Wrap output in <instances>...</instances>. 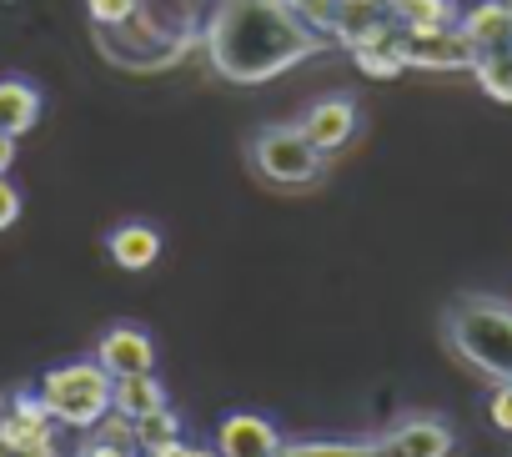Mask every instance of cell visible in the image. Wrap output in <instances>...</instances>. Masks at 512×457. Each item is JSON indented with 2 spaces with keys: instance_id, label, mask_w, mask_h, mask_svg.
<instances>
[{
  "instance_id": "277c9868",
  "label": "cell",
  "mask_w": 512,
  "mask_h": 457,
  "mask_svg": "<svg viewBox=\"0 0 512 457\" xmlns=\"http://www.w3.org/2000/svg\"><path fill=\"white\" fill-rule=\"evenodd\" d=\"M246 156H251V171L262 176L267 186H282V191H307L327 176V156L302 136L297 121H272V126H256L251 141H246Z\"/></svg>"
},
{
  "instance_id": "8fae6325",
  "label": "cell",
  "mask_w": 512,
  "mask_h": 457,
  "mask_svg": "<svg viewBox=\"0 0 512 457\" xmlns=\"http://www.w3.org/2000/svg\"><path fill=\"white\" fill-rule=\"evenodd\" d=\"M457 31L467 36V46L477 56L507 51L512 46V0H472V6H462Z\"/></svg>"
},
{
  "instance_id": "7a4b0ae2",
  "label": "cell",
  "mask_w": 512,
  "mask_h": 457,
  "mask_svg": "<svg viewBox=\"0 0 512 457\" xmlns=\"http://www.w3.org/2000/svg\"><path fill=\"white\" fill-rule=\"evenodd\" d=\"M442 337L452 347V357L462 367H472L477 377L512 382V302L507 297H487V292H462L447 312H442Z\"/></svg>"
},
{
  "instance_id": "4316f807",
  "label": "cell",
  "mask_w": 512,
  "mask_h": 457,
  "mask_svg": "<svg viewBox=\"0 0 512 457\" xmlns=\"http://www.w3.org/2000/svg\"><path fill=\"white\" fill-rule=\"evenodd\" d=\"M16 166V136H6V131H0V176H6Z\"/></svg>"
},
{
  "instance_id": "d6986e66",
  "label": "cell",
  "mask_w": 512,
  "mask_h": 457,
  "mask_svg": "<svg viewBox=\"0 0 512 457\" xmlns=\"http://www.w3.org/2000/svg\"><path fill=\"white\" fill-rule=\"evenodd\" d=\"M282 457H377L372 437H297L282 442Z\"/></svg>"
},
{
  "instance_id": "f1b7e54d",
  "label": "cell",
  "mask_w": 512,
  "mask_h": 457,
  "mask_svg": "<svg viewBox=\"0 0 512 457\" xmlns=\"http://www.w3.org/2000/svg\"><path fill=\"white\" fill-rule=\"evenodd\" d=\"M186 457H221V452H216V447H201V442H191V452H186Z\"/></svg>"
},
{
  "instance_id": "8992f818",
  "label": "cell",
  "mask_w": 512,
  "mask_h": 457,
  "mask_svg": "<svg viewBox=\"0 0 512 457\" xmlns=\"http://www.w3.org/2000/svg\"><path fill=\"white\" fill-rule=\"evenodd\" d=\"M297 126H302V136L332 161L337 151L352 146V136H357V126H362V111H357L352 96H322V101H312V106L302 111Z\"/></svg>"
},
{
  "instance_id": "2e32d148",
  "label": "cell",
  "mask_w": 512,
  "mask_h": 457,
  "mask_svg": "<svg viewBox=\"0 0 512 457\" xmlns=\"http://www.w3.org/2000/svg\"><path fill=\"white\" fill-rule=\"evenodd\" d=\"M71 457H141L131 417H121V412L101 417V427L81 432V442L71 447Z\"/></svg>"
},
{
  "instance_id": "52a82bcc",
  "label": "cell",
  "mask_w": 512,
  "mask_h": 457,
  "mask_svg": "<svg viewBox=\"0 0 512 457\" xmlns=\"http://www.w3.org/2000/svg\"><path fill=\"white\" fill-rule=\"evenodd\" d=\"M282 432L262 412H226L211 432V447L221 457H282Z\"/></svg>"
},
{
  "instance_id": "484cf974",
  "label": "cell",
  "mask_w": 512,
  "mask_h": 457,
  "mask_svg": "<svg viewBox=\"0 0 512 457\" xmlns=\"http://www.w3.org/2000/svg\"><path fill=\"white\" fill-rule=\"evenodd\" d=\"M21 221V191L11 186V176H0V232H11Z\"/></svg>"
},
{
  "instance_id": "44dd1931",
  "label": "cell",
  "mask_w": 512,
  "mask_h": 457,
  "mask_svg": "<svg viewBox=\"0 0 512 457\" xmlns=\"http://www.w3.org/2000/svg\"><path fill=\"white\" fill-rule=\"evenodd\" d=\"M131 427H136V447H141V452H156V447H171V442L186 437V422H181L176 407H161V412H151V417H136Z\"/></svg>"
},
{
  "instance_id": "5b68a950",
  "label": "cell",
  "mask_w": 512,
  "mask_h": 457,
  "mask_svg": "<svg viewBox=\"0 0 512 457\" xmlns=\"http://www.w3.org/2000/svg\"><path fill=\"white\" fill-rule=\"evenodd\" d=\"M377 457H452L457 447V432L452 422L432 417V412H412V417H397L392 427H382L372 437Z\"/></svg>"
},
{
  "instance_id": "9c48e42d",
  "label": "cell",
  "mask_w": 512,
  "mask_h": 457,
  "mask_svg": "<svg viewBox=\"0 0 512 457\" xmlns=\"http://www.w3.org/2000/svg\"><path fill=\"white\" fill-rule=\"evenodd\" d=\"M0 437L6 442H61V427L36 387H16L0 397Z\"/></svg>"
},
{
  "instance_id": "3957f363",
  "label": "cell",
  "mask_w": 512,
  "mask_h": 457,
  "mask_svg": "<svg viewBox=\"0 0 512 457\" xmlns=\"http://www.w3.org/2000/svg\"><path fill=\"white\" fill-rule=\"evenodd\" d=\"M36 392L51 407L56 427H66L76 437L101 427V417H111V407H116V377L96 357H76V362H61V367L41 372Z\"/></svg>"
},
{
  "instance_id": "30bf717a",
  "label": "cell",
  "mask_w": 512,
  "mask_h": 457,
  "mask_svg": "<svg viewBox=\"0 0 512 457\" xmlns=\"http://www.w3.org/2000/svg\"><path fill=\"white\" fill-rule=\"evenodd\" d=\"M477 66V51L467 46V36L452 26V31H427V36H407V71H437V76H452V71H467L472 76Z\"/></svg>"
},
{
  "instance_id": "4fadbf2b",
  "label": "cell",
  "mask_w": 512,
  "mask_h": 457,
  "mask_svg": "<svg viewBox=\"0 0 512 457\" xmlns=\"http://www.w3.org/2000/svg\"><path fill=\"white\" fill-rule=\"evenodd\" d=\"M106 257L121 272H151L156 257H161V232L151 221H121L106 232Z\"/></svg>"
},
{
  "instance_id": "9a60e30c",
  "label": "cell",
  "mask_w": 512,
  "mask_h": 457,
  "mask_svg": "<svg viewBox=\"0 0 512 457\" xmlns=\"http://www.w3.org/2000/svg\"><path fill=\"white\" fill-rule=\"evenodd\" d=\"M41 111H46L41 86H31V81H21V76L0 81V131H6V136L21 141L26 131H36V126H41Z\"/></svg>"
},
{
  "instance_id": "83f0119b",
  "label": "cell",
  "mask_w": 512,
  "mask_h": 457,
  "mask_svg": "<svg viewBox=\"0 0 512 457\" xmlns=\"http://www.w3.org/2000/svg\"><path fill=\"white\" fill-rule=\"evenodd\" d=\"M191 452V442L181 437V442H171V447H156V452H141V457H186Z\"/></svg>"
},
{
  "instance_id": "5bb4252c",
  "label": "cell",
  "mask_w": 512,
  "mask_h": 457,
  "mask_svg": "<svg viewBox=\"0 0 512 457\" xmlns=\"http://www.w3.org/2000/svg\"><path fill=\"white\" fill-rule=\"evenodd\" d=\"M347 56H352V66H357L362 76H372V81H392V76L407 71V31H402V26H387L382 36L362 41V46L347 51Z\"/></svg>"
},
{
  "instance_id": "ffe728a7",
  "label": "cell",
  "mask_w": 512,
  "mask_h": 457,
  "mask_svg": "<svg viewBox=\"0 0 512 457\" xmlns=\"http://www.w3.org/2000/svg\"><path fill=\"white\" fill-rule=\"evenodd\" d=\"M472 81L482 86V96L512 106V46H507V51H487V56H477Z\"/></svg>"
},
{
  "instance_id": "ac0fdd59",
  "label": "cell",
  "mask_w": 512,
  "mask_h": 457,
  "mask_svg": "<svg viewBox=\"0 0 512 457\" xmlns=\"http://www.w3.org/2000/svg\"><path fill=\"white\" fill-rule=\"evenodd\" d=\"M161 407H171V397H166V387H161V377L156 372H141V377H116V407L111 412H121V417H151V412H161Z\"/></svg>"
},
{
  "instance_id": "603a6c76",
  "label": "cell",
  "mask_w": 512,
  "mask_h": 457,
  "mask_svg": "<svg viewBox=\"0 0 512 457\" xmlns=\"http://www.w3.org/2000/svg\"><path fill=\"white\" fill-rule=\"evenodd\" d=\"M287 6L297 11V21L317 36V41H327L332 46V21H337V0H287Z\"/></svg>"
},
{
  "instance_id": "cb8c5ba5",
  "label": "cell",
  "mask_w": 512,
  "mask_h": 457,
  "mask_svg": "<svg viewBox=\"0 0 512 457\" xmlns=\"http://www.w3.org/2000/svg\"><path fill=\"white\" fill-rule=\"evenodd\" d=\"M487 422L512 437V382H497V387H492V397H487Z\"/></svg>"
},
{
  "instance_id": "7402d4cb",
  "label": "cell",
  "mask_w": 512,
  "mask_h": 457,
  "mask_svg": "<svg viewBox=\"0 0 512 457\" xmlns=\"http://www.w3.org/2000/svg\"><path fill=\"white\" fill-rule=\"evenodd\" d=\"M146 11V0H86V16L96 31H121Z\"/></svg>"
},
{
  "instance_id": "e0dca14e",
  "label": "cell",
  "mask_w": 512,
  "mask_h": 457,
  "mask_svg": "<svg viewBox=\"0 0 512 457\" xmlns=\"http://www.w3.org/2000/svg\"><path fill=\"white\" fill-rule=\"evenodd\" d=\"M392 16L407 36H427V31H452L462 21L457 0H392Z\"/></svg>"
},
{
  "instance_id": "d4e9b609",
  "label": "cell",
  "mask_w": 512,
  "mask_h": 457,
  "mask_svg": "<svg viewBox=\"0 0 512 457\" xmlns=\"http://www.w3.org/2000/svg\"><path fill=\"white\" fill-rule=\"evenodd\" d=\"M0 457H71L61 442H6L0 437Z\"/></svg>"
},
{
  "instance_id": "7c38bea8",
  "label": "cell",
  "mask_w": 512,
  "mask_h": 457,
  "mask_svg": "<svg viewBox=\"0 0 512 457\" xmlns=\"http://www.w3.org/2000/svg\"><path fill=\"white\" fill-rule=\"evenodd\" d=\"M387 26H397L392 0H337V21H332V46L357 51L362 41L382 36Z\"/></svg>"
},
{
  "instance_id": "ba28073f",
  "label": "cell",
  "mask_w": 512,
  "mask_h": 457,
  "mask_svg": "<svg viewBox=\"0 0 512 457\" xmlns=\"http://www.w3.org/2000/svg\"><path fill=\"white\" fill-rule=\"evenodd\" d=\"M91 357H96L111 377H141V372H156V342H151L146 327H131V322L106 327Z\"/></svg>"
},
{
  "instance_id": "6da1fadb",
  "label": "cell",
  "mask_w": 512,
  "mask_h": 457,
  "mask_svg": "<svg viewBox=\"0 0 512 457\" xmlns=\"http://www.w3.org/2000/svg\"><path fill=\"white\" fill-rule=\"evenodd\" d=\"M322 51L327 41L297 21L287 0H216L201 26V56L231 86H267Z\"/></svg>"
}]
</instances>
